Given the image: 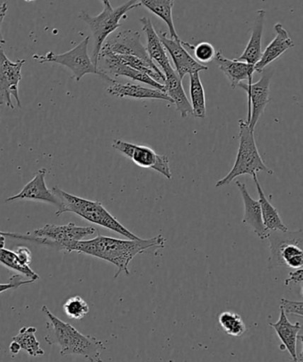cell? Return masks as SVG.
Instances as JSON below:
<instances>
[{"label":"cell","mask_w":303,"mask_h":362,"mask_svg":"<svg viewBox=\"0 0 303 362\" xmlns=\"http://www.w3.org/2000/svg\"><path fill=\"white\" fill-rule=\"evenodd\" d=\"M8 11V4L6 2L3 3L1 6H0V45H6V41L3 37L2 34V24L4 22L5 17L6 13Z\"/></svg>","instance_id":"cell-36"},{"label":"cell","mask_w":303,"mask_h":362,"mask_svg":"<svg viewBox=\"0 0 303 362\" xmlns=\"http://www.w3.org/2000/svg\"><path fill=\"white\" fill-rule=\"evenodd\" d=\"M1 233L5 237L29 240L59 251L63 245L93 237L94 235H98V231L96 228L91 226L79 227L75 223H70L66 225L47 224L44 227L35 230L33 233L24 235L3 231Z\"/></svg>","instance_id":"cell-6"},{"label":"cell","mask_w":303,"mask_h":362,"mask_svg":"<svg viewBox=\"0 0 303 362\" xmlns=\"http://www.w3.org/2000/svg\"><path fill=\"white\" fill-rule=\"evenodd\" d=\"M216 62L218 68L227 77L232 89L239 87V84L243 81L248 80V83H253V74L256 72L255 65L239 59H230L223 54V52H217Z\"/></svg>","instance_id":"cell-15"},{"label":"cell","mask_w":303,"mask_h":362,"mask_svg":"<svg viewBox=\"0 0 303 362\" xmlns=\"http://www.w3.org/2000/svg\"><path fill=\"white\" fill-rule=\"evenodd\" d=\"M139 21L142 24V30L147 36V45L146 48L147 54L164 73L165 70L172 66L170 59L167 55L166 49H165L163 42H161L159 35L154 29L151 20L147 17H142Z\"/></svg>","instance_id":"cell-20"},{"label":"cell","mask_w":303,"mask_h":362,"mask_svg":"<svg viewBox=\"0 0 303 362\" xmlns=\"http://www.w3.org/2000/svg\"><path fill=\"white\" fill-rule=\"evenodd\" d=\"M236 185L241 193L243 203H244V217H243L242 223L250 225L257 237L262 240H265L269 238L270 231L264 226L259 200L253 199L250 196L245 184L237 181Z\"/></svg>","instance_id":"cell-16"},{"label":"cell","mask_w":303,"mask_h":362,"mask_svg":"<svg viewBox=\"0 0 303 362\" xmlns=\"http://www.w3.org/2000/svg\"><path fill=\"white\" fill-rule=\"evenodd\" d=\"M113 147L123 156L132 160L137 166L156 170L168 180L172 178L170 160L166 156H160L150 147L135 145L120 139L113 141Z\"/></svg>","instance_id":"cell-9"},{"label":"cell","mask_w":303,"mask_h":362,"mask_svg":"<svg viewBox=\"0 0 303 362\" xmlns=\"http://www.w3.org/2000/svg\"><path fill=\"white\" fill-rule=\"evenodd\" d=\"M148 11L154 13L158 18L163 20L168 26L171 37L179 40L176 31L173 21V8L175 0H137Z\"/></svg>","instance_id":"cell-25"},{"label":"cell","mask_w":303,"mask_h":362,"mask_svg":"<svg viewBox=\"0 0 303 362\" xmlns=\"http://www.w3.org/2000/svg\"><path fill=\"white\" fill-rule=\"evenodd\" d=\"M183 45L186 48L190 54H193V57L200 62V64H206V63L214 61L216 57V49L210 43L207 42H202L196 45H193L186 42L182 41Z\"/></svg>","instance_id":"cell-30"},{"label":"cell","mask_w":303,"mask_h":362,"mask_svg":"<svg viewBox=\"0 0 303 362\" xmlns=\"http://www.w3.org/2000/svg\"><path fill=\"white\" fill-rule=\"evenodd\" d=\"M5 244H6L5 235L1 233V231H0V248L5 247Z\"/></svg>","instance_id":"cell-38"},{"label":"cell","mask_w":303,"mask_h":362,"mask_svg":"<svg viewBox=\"0 0 303 362\" xmlns=\"http://www.w3.org/2000/svg\"><path fill=\"white\" fill-rule=\"evenodd\" d=\"M190 76V97H191V105L193 115L196 118L203 119L206 117V96L204 90L200 73L191 74Z\"/></svg>","instance_id":"cell-26"},{"label":"cell","mask_w":303,"mask_h":362,"mask_svg":"<svg viewBox=\"0 0 303 362\" xmlns=\"http://www.w3.org/2000/svg\"><path fill=\"white\" fill-rule=\"evenodd\" d=\"M280 308H283L287 314L303 317V302L302 301H292L282 298Z\"/></svg>","instance_id":"cell-33"},{"label":"cell","mask_w":303,"mask_h":362,"mask_svg":"<svg viewBox=\"0 0 303 362\" xmlns=\"http://www.w3.org/2000/svg\"><path fill=\"white\" fill-rule=\"evenodd\" d=\"M67 316L74 320H82L89 314L90 308L87 302L80 296H74L67 300L63 305Z\"/></svg>","instance_id":"cell-31"},{"label":"cell","mask_w":303,"mask_h":362,"mask_svg":"<svg viewBox=\"0 0 303 362\" xmlns=\"http://www.w3.org/2000/svg\"><path fill=\"white\" fill-rule=\"evenodd\" d=\"M24 1L31 3V2L37 1V0H24Z\"/></svg>","instance_id":"cell-41"},{"label":"cell","mask_w":303,"mask_h":362,"mask_svg":"<svg viewBox=\"0 0 303 362\" xmlns=\"http://www.w3.org/2000/svg\"><path fill=\"white\" fill-rule=\"evenodd\" d=\"M265 16L266 11L264 9H260L256 12L251 37L242 55L238 59L239 61L246 62L252 65H256L260 61L263 54L262 38Z\"/></svg>","instance_id":"cell-23"},{"label":"cell","mask_w":303,"mask_h":362,"mask_svg":"<svg viewBox=\"0 0 303 362\" xmlns=\"http://www.w3.org/2000/svg\"><path fill=\"white\" fill-rule=\"evenodd\" d=\"M239 146L236 157L235 163L231 170L220 179L216 184V187L230 185L235 178L243 175H257L259 172H265L268 175H274L273 170L266 166L261 157L256 146L255 135L250 129L249 125L244 119H239Z\"/></svg>","instance_id":"cell-4"},{"label":"cell","mask_w":303,"mask_h":362,"mask_svg":"<svg viewBox=\"0 0 303 362\" xmlns=\"http://www.w3.org/2000/svg\"><path fill=\"white\" fill-rule=\"evenodd\" d=\"M47 174V168H41L35 175L33 180L28 182L18 194L6 199V202H17V200H34V202H44L58 206V199L45 184Z\"/></svg>","instance_id":"cell-14"},{"label":"cell","mask_w":303,"mask_h":362,"mask_svg":"<svg viewBox=\"0 0 303 362\" xmlns=\"http://www.w3.org/2000/svg\"><path fill=\"white\" fill-rule=\"evenodd\" d=\"M37 329L35 327H23L20 329L18 335L13 337V340L20 344L22 350L26 351L30 356L38 357L45 354L36 337Z\"/></svg>","instance_id":"cell-27"},{"label":"cell","mask_w":303,"mask_h":362,"mask_svg":"<svg viewBox=\"0 0 303 362\" xmlns=\"http://www.w3.org/2000/svg\"><path fill=\"white\" fill-rule=\"evenodd\" d=\"M301 293H302V296L303 297V286L302 287Z\"/></svg>","instance_id":"cell-42"},{"label":"cell","mask_w":303,"mask_h":362,"mask_svg":"<svg viewBox=\"0 0 303 362\" xmlns=\"http://www.w3.org/2000/svg\"><path fill=\"white\" fill-rule=\"evenodd\" d=\"M9 349L13 354H18L22 348H21L20 344L16 341L13 340L12 343L10 344Z\"/></svg>","instance_id":"cell-37"},{"label":"cell","mask_w":303,"mask_h":362,"mask_svg":"<svg viewBox=\"0 0 303 362\" xmlns=\"http://www.w3.org/2000/svg\"><path fill=\"white\" fill-rule=\"evenodd\" d=\"M273 76V69H264L258 82L255 83H241L239 87L248 93V122L250 129L255 132V128L261 116L263 115L267 105L270 103V86Z\"/></svg>","instance_id":"cell-11"},{"label":"cell","mask_w":303,"mask_h":362,"mask_svg":"<svg viewBox=\"0 0 303 362\" xmlns=\"http://www.w3.org/2000/svg\"><path fill=\"white\" fill-rule=\"evenodd\" d=\"M253 180L255 182L257 192H258L259 202L261 209H262L264 226L270 231H287L288 228L283 223V221H282L276 207L271 205L269 199H268L266 195L264 194L262 186L260 185L258 178H257V175H253Z\"/></svg>","instance_id":"cell-24"},{"label":"cell","mask_w":303,"mask_h":362,"mask_svg":"<svg viewBox=\"0 0 303 362\" xmlns=\"http://www.w3.org/2000/svg\"><path fill=\"white\" fill-rule=\"evenodd\" d=\"M90 37H86L77 45L76 47L62 54H56L54 52H49L44 56L35 54L33 59L41 64L44 63H56L69 69L72 72V78L79 82L88 74L103 76L104 72L94 65L89 54H88V45Z\"/></svg>","instance_id":"cell-8"},{"label":"cell","mask_w":303,"mask_h":362,"mask_svg":"<svg viewBox=\"0 0 303 362\" xmlns=\"http://www.w3.org/2000/svg\"><path fill=\"white\" fill-rule=\"evenodd\" d=\"M105 54L135 56L150 64H156L148 55L147 48L141 43L140 33L137 30H122L110 40H105L101 55Z\"/></svg>","instance_id":"cell-12"},{"label":"cell","mask_w":303,"mask_h":362,"mask_svg":"<svg viewBox=\"0 0 303 362\" xmlns=\"http://www.w3.org/2000/svg\"><path fill=\"white\" fill-rule=\"evenodd\" d=\"M42 312L47 316L54 333V337L47 342L57 344L61 348L59 354L66 355H79L91 362L101 361L102 351L105 346L101 340L93 336L84 335L70 323L62 321L49 310L47 305L42 307Z\"/></svg>","instance_id":"cell-2"},{"label":"cell","mask_w":303,"mask_h":362,"mask_svg":"<svg viewBox=\"0 0 303 362\" xmlns=\"http://www.w3.org/2000/svg\"><path fill=\"white\" fill-rule=\"evenodd\" d=\"M218 322L227 335L231 337H241L246 332V327L241 316L236 313L223 312L218 317Z\"/></svg>","instance_id":"cell-29"},{"label":"cell","mask_w":303,"mask_h":362,"mask_svg":"<svg viewBox=\"0 0 303 362\" xmlns=\"http://www.w3.org/2000/svg\"><path fill=\"white\" fill-rule=\"evenodd\" d=\"M298 340L301 341V343L302 344V353L299 354V356L298 357V361H303V335L298 336Z\"/></svg>","instance_id":"cell-39"},{"label":"cell","mask_w":303,"mask_h":362,"mask_svg":"<svg viewBox=\"0 0 303 362\" xmlns=\"http://www.w3.org/2000/svg\"><path fill=\"white\" fill-rule=\"evenodd\" d=\"M274 40L268 45L265 50L263 52L262 57L255 65L256 72L262 73L263 70L269 66L271 62L276 61L288 49L295 47L294 41L292 40L287 30L285 29L280 23L274 25Z\"/></svg>","instance_id":"cell-17"},{"label":"cell","mask_w":303,"mask_h":362,"mask_svg":"<svg viewBox=\"0 0 303 362\" xmlns=\"http://www.w3.org/2000/svg\"><path fill=\"white\" fill-rule=\"evenodd\" d=\"M0 264L20 273L21 275L26 276L29 279L37 281L40 279V276L34 272L29 265L23 264L16 252L8 250L4 247L0 248Z\"/></svg>","instance_id":"cell-28"},{"label":"cell","mask_w":303,"mask_h":362,"mask_svg":"<svg viewBox=\"0 0 303 362\" xmlns=\"http://www.w3.org/2000/svg\"><path fill=\"white\" fill-rule=\"evenodd\" d=\"M165 243H166V238L163 235L148 239L122 240V239L105 237L98 234L97 237L89 240L66 243L62 245L59 251L76 252L77 254L93 256L111 263L118 269L115 275L116 279L121 273L130 275L129 264L137 255L144 254L152 249H163Z\"/></svg>","instance_id":"cell-1"},{"label":"cell","mask_w":303,"mask_h":362,"mask_svg":"<svg viewBox=\"0 0 303 362\" xmlns=\"http://www.w3.org/2000/svg\"><path fill=\"white\" fill-rule=\"evenodd\" d=\"M271 328L275 329L277 335L281 341L280 350H287L290 354L292 361H297V340L302 325L299 322L292 325L287 319V313L280 308V315L278 321L270 323Z\"/></svg>","instance_id":"cell-19"},{"label":"cell","mask_w":303,"mask_h":362,"mask_svg":"<svg viewBox=\"0 0 303 362\" xmlns=\"http://www.w3.org/2000/svg\"><path fill=\"white\" fill-rule=\"evenodd\" d=\"M164 74L165 76V93L170 97L171 103L175 105L183 118L193 115L191 102L186 96L181 76H178L173 66L165 70Z\"/></svg>","instance_id":"cell-18"},{"label":"cell","mask_w":303,"mask_h":362,"mask_svg":"<svg viewBox=\"0 0 303 362\" xmlns=\"http://www.w3.org/2000/svg\"><path fill=\"white\" fill-rule=\"evenodd\" d=\"M141 6L142 5L137 0H129L116 8H113L112 6H104L103 11L96 16H91L84 10L80 12L79 19L88 24L91 33H93L94 47L93 54H91V61L98 68L101 48L107 38L122 26L120 21L126 18L127 13L140 8Z\"/></svg>","instance_id":"cell-5"},{"label":"cell","mask_w":303,"mask_h":362,"mask_svg":"<svg viewBox=\"0 0 303 362\" xmlns=\"http://www.w3.org/2000/svg\"><path fill=\"white\" fill-rule=\"evenodd\" d=\"M25 59H19L13 62L6 55L3 45H0V105H5L15 109L12 97L17 105L22 108L19 97V83L22 80V69Z\"/></svg>","instance_id":"cell-10"},{"label":"cell","mask_w":303,"mask_h":362,"mask_svg":"<svg viewBox=\"0 0 303 362\" xmlns=\"http://www.w3.org/2000/svg\"><path fill=\"white\" fill-rule=\"evenodd\" d=\"M16 252L23 264L30 266L31 261H33V255H31L30 249L24 247H19L16 249Z\"/></svg>","instance_id":"cell-34"},{"label":"cell","mask_w":303,"mask_h":362,"mask_svg":"<svg viewBox=\"0 0 303 362\" xmlns=\"http://www.w3.org/2000/svg\"><path fill=\"white\" fill-rule=\"evenodd\" d=\"M159 36L165 49L171 55L176 71L182 80L184 79L186 75H191V74L200 73L209 69L207 66L200 64L193 57L192 54L183 45L181 40H176L173 38H168L165 33H161Z\"/></svg>","instance_id":"cell-13"},{"label":"cell","mask_w":303,"mask_h":362,"mask_svg":"<svg viewBox=\"0 0 303 362\" xmlns=\"http://www.w3.org/2000/svg\"><path fill=\"white\" fill-rule=\"evenodd\" d=\"M35 282H36V281L31 279L28 281L23 280L21 275L12 276L8 284H0V293H4L6 291L16 290L20 287L27 286V284H33Z\"/></svg>","instance_id":"cell-32"},{"label":"cell","mask_w":303,"mask_h":362,"mask_svg":"<svg viewBox=\"0 0 303 362\" xmlns=\"http://www.w3.org/2000/svg\"><path fill=\"white\" fill-rule=\"evenodd\" d=\"M52 192L58 199L59 206L56 216L65 213H73L98 226L108 228L128 239H139L135 234L126 228L120 221L105 209L100 202H93L63 191L58 186H54Z\"/></svg>","instance_id":"cell-3"},{"label":"cell","mask_w":303,"mask_h":362,"mask_svg":"<svg viewBox=\"0 0 303 362\" xmlns=\"http://www.w3.org/2000/svg\"><path fill=\"white\" fill-rule=\"evenodd\" d=\"M101 59H103L105 69H100L105 74H108V76H113L115 77H128V78L147 84V86L154 88V89L161 90L165 93L164 84L156 82V80H154L152 77L147 76V74L140 72L139 70L135 69L130 68L129 66L122 64V63L116 62L115 59L108 55L101 56L100 61Z\"/></svg>","instance_id":"cell-22"},{"label":"cell","mask_w":303,"mask_h":362,"mask_svg":"<svg viewBox=\"0 0 303 362\" xmlns=\"http://www.w3.org/2000/svg\"><path fill=\"white\" fill-rule=\"evenodd\" d=\"M108 94L118 98H132L137 100H160L168 101L171 103L170 97L164 91L154 89V88H146L137 84H122L118 82L112 83L107 88Z\"/></svg>","instance_id":"cell-21"},{"label":"cell","mask_w":303,"mask_h":362,"mask_svg":"<svg viewBox=\"0 0 303 362\" xmlns=\"http://www.w3.org/2000/svg\"><path fill=\"white\" fill-rule=\"evenodd\" d=\"M292 283H303V269H297L295 272L289 274V277L285 279V284L287 286Z\"/></svg>","instance_id":"cell-35"},{"label":"cell","mask_w":303,"mask_h":362,"mask_svg":"<svg viewBox=\"0 0 303 362\" xmlns=\"http://www.w3.org/2000/svg\"><path fill=\"white\" fill-rule=\"evenodd\" d=\"M268 269L278 267L297 269L303 267V230L270 231Z\"/></svg>","instance_id":"cell-7"},{"label":"cell","mask_w":303,"mask_h":362,"mask_svg":"<svg viewBox=\"0 0 303 362\" xmlns=\"http://www.w3.org/2000/svg\"><path fill=\"white\" fill-rule=\"evenodd\" d=\"M103 3L104 6H112L109 0H101Z\"/></svg>","instance_id":"cell-40"}]
</instances>
